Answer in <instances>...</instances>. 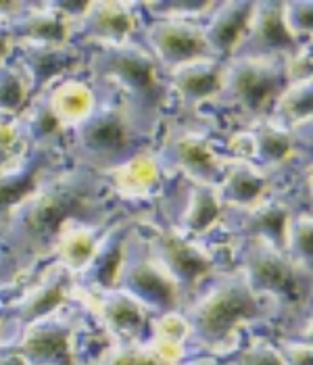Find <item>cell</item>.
I'll use <instances>...</instances> for the list:
<instances>
[{"instance_id": "1", "label": "cell", "mask_w": 313, "mask_h": 365, "mask_svg": "<svg viewBox=\"0 0 313 365\" xmlns=\"http://www.w3.org/2000/svg\"><path fill=\"white\" fill-rule=\"evenodd\" d=\"M119 213L101 173L61 165L0 217V292H13L44 265L71 222L109 224Z\"/></svg>"}, {"instance_id": "2", "label": "cell", "mask_w": 313, "mask_h": 365, "mask_svg": "<svg viewBox=\"0 0 313 365\" xmlns=\"http://www.w3.org/2000/svg\"><path fill=\"white\" fill-rule=\"evenodd\" d=\"M96 109L67 132L63 150L67 163L103 175L134 155L155 148L161 117L132 105L109 88L96 86Z\"/></svg>"}, {"instance_id": "3", "label": "cell", "mask_w": 313, "mask_h": 365, "mask_svg": "<svg viewBox=\"0 0 313 365\" xmlns=\"http://www.w3.org/2000/svg\"><path fill=\"white\" fill-rule=\"evenodd\" d=\"M84 76L159 117L170 103L165 73L140 40L86 48Z\"/></svg>"}, {"instance_id": "4", "label": "cell", "mask_w": 313, "mask_h": 365, "mask_svg": "<svg viewBox=\"0 0 313 365\" xmlns=\"http://www.w3.org/2000/svg\"><path fill=\"white\" fill-rule=\"evenodd\" d=\"M76 276L48 261L19 284L0 309V351L9 349L34 322L73 301Z\"/></svg>"}, {"instance_id": "5", "label": "cell", "mask_w": 313, "mask_h": 365, "mask_svg": "<svg viewBox=\"0 0 313 365\" xmlns=\"http://www.w3.org/2000/svg\"><path fill=\"white\" fill-rule=\"evenodd\" d=\"M113 288L132 297L153 317L180 311L186 299L180 286L171 280L170 274L161 267L155 255L150 253L146 234L143 225L138 224V217L125 238Z\"/></svg>"}, {"instance_id": "6", "label": "cell", "mask_w": 313, "mask_h": 365, "mask_svg": "<svg viewBox=\"0 0 313 365\" xmlns=\"http://www.w3.org/2000/svg\"><path fill=\"white\" fill-rule=\"evenodd\" d=\"M184 315L190 326V336L207 349H215L234 336L242 324L255 319L259 301L245 278H228L215 282L199 294Z\"/></svg>"}, {"instance_id": "7", "label": "cell", "mask_w": 313, "mask_h": 365, "mask_svg": "<svg viewBox=\"0 0 313 365\" xmlns=\"http://www.w3.org/2000/svg\"><path fill=\"white\" fill-rule=\"evenodd\" d=\"M84 319L86 309L73 299L65 307L34 322L2 351H15L28 365H78L73 344Z\"/></svg>"}, {"instance_id": "8", "label": "cell", "mask_w": 313, "mask_h": 365, "mask_svg": "<svg viewBox=\"0 0 313 365\" xmlns=\"http://www.w3.org/2000/svg\"><path fill=\"white\" fill-rule=\"evenodd\" d=\"M146 234V242L150 253L161 263V267L170 274V278L184 292V297L195 294L202 282L215 274V259L200 242L170 225L157 224L150 220H140Z\"/></svg>"}, {"instance_id": "9", "label": "cell", "mask_w": 313, "mask_h": 365, "mask_svg": "<svg viewBox=\"0 0 313 365\" xmlns=\"http://www.w3.org/2000/svg\"><path fill=\"white\" fill-rule=\"evenodd\" d=\"M155 155L161 168L180 173L186 182L217 188L224 175L226 159L213 148L209 138L195 128L173 125L163 132Z\"/></svg>"}, {"instance_id": "10", "label": "cell", "mask_w": 313, "mask_h": 365, "mask_svg": "<svg viewBox=\"0 0 313 365\" xmlns=\"http://www.w3.org/2000/svg\"><path fill=\"white\" fill-rule=\"evenodd\" d=\"M143 24L140 2L86 0L84 11L71 24V44L92 48L138 40Z\"/></svg>"}, {"instance_id": "11", "label": "cell", "mask_w": 313, "mask_h": 365, "mask_svg": "<svg viewBox=\"0 0 313 365\" xmlns=\"http://www.w3.org/2000/svg\"><path fill=\"white\" fill-rule=\"evenodd\" d=\"M73 299L82 305L90 319L111 338L113 344H138L150 334L153 315L132 297L117 288L73 292Z\"/></svg>"}, {"instance_id": "12", "label": "cell", "mask_w": 313, "mask_h": 365, "mask_svg": "<svg viewBox=\"0 0 313 365\" xmlns=\"http://www.w3.org/2000/svg\"><path fill=\"white\" fill-rule=\"evenodd\" d=\"M103 180L107 182L111 198L123 211L143 217L148 213L146 205L159 202L163 197L168 173L161 168L155 148H150L103 173Z\"/></svg>"}, {"instance_id": "13", "label": "cell", "mask_w": 313, "mask_h": 365, "mask_svg": "<svg viewBox=\"0 0 313 365\" xmlns=\"http://www.w3.org/2000/svg\"><path fill=\"white\" fill-rule=\"evenodd\" d=\"M280 84L282 76L267 63V56H236L224 61L217 98H228L247 113H261L280 94Z\"/></svg>"}, {"instance_id": "14", "label": "cell", "mask_w": 313, "mask_h": 365, "mask_svg": "<svg viewBox=\"0 0 313 365\" xmlns=\"http://www.w3.org/2000/svg\"><path fill=\"white\" fill-rule=\"evenodd\" d=\"M138 40L157 61L163 73L184 63L213 56L207 46L205 31L199 21L144 19Z\"/></svg>"}, {"instance_id": "15", "label": "cell", "mask_w": 313, "mask_h": 365, "mask_svg": "<svg viewBox=\"0 0 313 365\" xmlns=\"http://www.w3.org/2000/svg\"><path fill=\"white\" fill-rule=\"evenodd\" d=\"M11 58L26 76L34 96L69 76L84 73L86 48L71 42L58 46H17Z\"/></svg>"}, {"instance_id": "16", "label": "cell", "mask_w": 313, "mask_h": 365, "mask_svg": "<svg viewBox=\"0 0 313 365\" xmlns=\"http://www.w3.org/2000/svg\"><path fill=\"white\" fill-rule=\"evenodd\" d=\"M65 150L31 146L17 161L0 169V217L28 198L53 171L65 165Z\"/></svg>"}, {"instance_id": "17", "label": "cell", "mask_w": 313, "mask_h": 365, "mask_svg": "<svg viewBox=\"0 0 313 365\" xmlns=\"http://www.w3.org/2000/svg\"><path fill=\"white\" fill-rule=\"evenodd\" d=\"M17 46H58L71 42V17L58 2H26L6 26Z\"/></svg>"}, {"instance_id": "18", "label": "cell", "mask_w": 313, "mask_h": 365, "mask_svg": "<svg viewBox=\"0 0 313 365\" xmlns=\"http://www.w3.org/2000/svg\"><path fill=\"white\" fill-rule=\"evenodd\" d=\"M247 284L259 292H272L286 301H297L301 294V284L294 265L286 259L280 249L255 240L247 255Z\"/></svg>"}, {"instance_id": "19", "label": "cell", "mask_w": 313, "mask_h": 365, "mask_svg": "<svg viewBox=\"0 0 313 365\" xmlns=\"http://www.w3.org/2000/svg\"><path fill=\"white\" fill-rule=\"evenodd\" d=\"M224 61L205 56L184 63L165 73L170 98H175L182 109H197L202 103L213 101L222 92Z\"/></svg>"}, {"instance_id": "20", "label": "cell", "mask_w": 313, "mask_h": 365, "mask_svg": "<svg viewBox=\"0 0 313 365\" xmlns=\"http://www.w3.org/2000/svg\"><path fill=\"white\" fill-rule=\"evenodd\" d=\"M136 222V215L123 211L117 217H113L101 240L98 247L92 255L90 263L86 265V269L76 278V288L86 290V292H94V290H105V288H113L115 276L121 263V253H123V245L125 238L132 230V225Z\"/></svg>"}, {"instance_id": "21", "label": "cell", "mask_w": 313, "mask_h": 365, "mask_svg": "<svg viewBox=\"0 0 313 365\" xmlns=\"http://www.w3.org/2000/svg\"><path fill=\"white\" fill-rule=\"evenodd\" d=\"M299 38L290 31L284 17L282 2L255 4L249 31L240 44L238 56H267V53L294 51ZM236 51V53H238Z\"/></svg>"}, {"instance_id": "22", "label": "cell", "mask_w": 313, "mask_h": 365, "mask_svg": "<svg viewBox=\"0 0 313 365\" xmlns=\"http://www.w3.org/2000/svg\"><path fill=\"white\" fill-rule=\"evenodd\" d=\"M255 2H215L209 21L202 26L211 55L226 61L240 48L253 17Z\"/></svg>"}, {"instance_id": "23", "label": "cell", "mask_w": 313, "mask_h": 365, "mask_svg": "<svg viewBox=\"0 0 313 365\" xmlns=\"http://www.w3.org/2000/svg\"><path fill=\"white\" fill-rule=\"evenodd\" d=\"M48 107L65 132L80 125L98 105V90L84 73L69 76L44 90Z\"/></svg>"}, {"instance_id": "24", "label": "cell", "mask_w": 313, "mask_h": 365, "mask_svg": "<svg viewBox=\"0 0 313 365\" xmlns=\"http://www.w3.org/2000/svg\"><path fill=\"white\" fill-rule=\"evenodd\" d=\"M224 215H226V205L217 195V188L188 182L186 198L180 205L178 220L170 227L197 240L200 236L213 232L215 225L222 224Z\"/></svg>"}, {"instance_id": "25", "label": "cell", "mask_w": 313, "mask_h": 365, "mask_svg": "<svg viewBox=\"0 0 313 365\" xmlns=\"http://www.w3.org/2000/svg\"><path fill=\"white\" fill-rule=\"evenodd\" d=\"M105 227H107V224L71 222L61 232L48 261L65 267L67 272H71L78 278L86 269V265L90 263Z\"/></svg>"}, {"instance_id": "26", "label": "cell", "mask_w": 313, "mask_h": 365, "mask_svg": "<svg viewBox=\"0 0 313 365\" xmlns=\"http://www.w3.org/2000/svg\"><path fill=\"white\" fill-rule=\"evenodd\" d=\"M265 190H267V178L257 165H251L249 161L242 159L226 161L222 182L217 186V195L226 207L236 205L249 209L259 200H263Z\"/></svg>"}, {"instance_id": "27", "label": "cell", "mask_w": 313, "mask_h": 365, "mask_svg": "<svg viewBox=\"0 0 313 365\" xmlns=\"http://www.w3.org/2000/svg\"><path fill=\"white\" fill-rule=\"evenodd\" d=\"M17 123L19 130L24 134V140L31 146H51V148H63L67 132L63 130V125L57 121V117L53 115L48 101L44 96V92L34 94L26 105V109L17 115Z\"/></svg>"}, {"instance_id": "28", "label": "cell", "mask_w": 313, "mask_h": 365, "mask_svg": "<svg viewBox=\"0 0 313 365\" xmlns=\"http://www.w3.org/2000/svg\"><path fill=\"white\" fill-rule=\"evenodd\" d=\"M288 209L282 202L276 200H259L257 205L249 207V215L245 220V230L261 242H267L282 251L288 240Z\"/></svg>"}, {"instance_id": "29", "label": "cell", "mask_w": 313, "mask_h": 365, "mask_svg": "<svg viewBox=\"0 0 313 365\" xmlns=\"http://www.w3.org/2000/svg\"><path fill=\"white\" fill-rule=\"evenodd\" d=\"M31 98L28 80L13 58L0 63V115L17 117Z\"/></svg>"}, {"instance_id": "30", "label": "cell", "mask_w": 313, "mask_h": 365, "mask_svg": "<svg viewBox=\"0 0 313 365\" xmlns=\"http://www.w3.org/2000/svg\"><path fill=\"white\" fill-rule=\"evenodd\" d=\"M249 134L253 140V155H259L263 163H282L292 155V140L282 128L263 123Z\"/></svg>"}, {"instance_id": "31", "label": "cell", "mask_w": 313, "mask_h": 365, "mask_svg": "<svg viewBox=\"0 0 313 365\" xmlns=\"http://www.w3.org/2000/svg\"><path fill=\"white\" fill-rule=\"evenodd\" d=\"M215 2H140L144 19H184L197 21L209 17Z\"/></svg>"}, {"instance_id": "32", "label": "cell", "mask_w": 313, "mask_h": 365, "mask_svg": "<svg viewBox=\"0 0 313 365\" xmlns=\"http://www.w3.org/2000/svg\"><path fill=\"white\" fill-rule=\"evenodd\" d=\"M98 365H171L161 359L148 342L138 344H111Z\"/></svg>"}, {"instance_id": "33", "label": "cell", "mask_w": 313, "mask_h": 365, "mask_svg": "<svg viewBox=\"0 0 313 365\" xmlns=\"http://www.w3.org/2000/svg\"><path fill=\"white\" fill-rule=\"evenodd\" d=\"M280 111L292 121H305L313 117V80L290 86L280 96Z\"/></svg>"}, {"instance_id": "34", "label": "cell", "mask_w": 313, "mask_h": 365, "mask_svg": "<svg viewBox=\"0 0 313 365\" xmlns=\"http://www.w3.org/2000/svg\"><path fill=\"white\" fill-rule=\"evenodd\" d=\"M28 150L17 117L0 115V169L17 161Z\"/></svg>"}, {"instance_id": "35", "label": "cell", "mask_w": 313, "mask_h": 365, "mask_svg": "<svg viewBox=\"0 0 313 365\" xmlns=\"http://www.w3.org/2000/svg\"><path fill=\"white\" fill-rule=\"evenodd\" d=\"M299 261L313 265V217H299L288 225V240Z\"/></svg>"}, {"instance_id": "36", "label": "cell", "mask_w": 313, "mask_h": 365, "mask_svg": "<svg viewBox=\"0 0 313 365\" xmlns=\"http://www.w3.org/2000/svg\"><path fill=\"white\" fill-rule=\"evenodd\" d=\"M284 17L294 36L313 34V2H286Z\"/></svg>"}, {"instance_id": "37", "label": "cell", "mask_w": 313, "mask_h": 365, "mask_svg": "<svg viewBox=\"0 0 313 365\" xmlns=\"http://www.w3.org/2000/svg\"><path fill=\"white\" fill-rule=\"evenodd\" d=\"M238 365H286L280 351L270 344H255L240 353Z\"/></svg>"}, {"instance_id": "38", "label": "cell", "mask_w": 313, "mask_h": 365, "mask_svg": "<svg viewBox=\"0 0 313 365\" xmlns=\"http://www.w3.org/2000/svg\"><path fill=\"white\" fill-rule=\"evenodd\" d=\"M286 78L290 84H303L313 80V51H299L288 65Z\"/></svg>"}, {"instance_id": "39", "label": "cell", "mask_w": 313, "mask_h": 365, "mask_svg": "<svg viewBox=\"0 0 313 365\" xmlns=\"http://www.w3.org/2000/svg\"><path fill=\"white\" fill-rule=\"evenodd\" d=\"M282 357H284L286 365H313V346L290 344L284 349Z\"/></svg>"}, {"instance_id": "40", "label": "cell", "mask_w": 313, "mask_h": 365, "mask_svg": "<svg viewBox=\"0 0 313 365\" xmlns=\"http://www.w3.org/2000/svg\"><path fill=\"white\" fill-rule=\"evenodd\" d=\"M24 0H0V26H9L21 11Z\"/></svg>"}, {"instance_id": "41", "label": "cell", "mask_w": 313, "mask_h": 365, "mask_svg": "<svg viewBox=\"0 0 313 365\" xmlns=\"http://www.w3.org/2000/svg\"><path fill=\"white\" fill-rule=\"evenodd\" d=\"M13 53H15V42H13V38L9 36L6 28L0 26V63L6 61V58H11Z\"/></svg>"}, {"instance_id": "42", "label": "cell", "mask_w": 313, "mask_h": 365, "mask_svg": "<svg viewBox=\"0 0 313 365\" xmlns=\"http://www.w3.org/2000/svg\"><path fill=\"white\" fill-rule=\"evenodd\" d=\"M303 344L313 346V317L312 322H309V326H307V330H305V334H303Z\"/></svg>"}, {"instance_id": "43", "label": "cell", "mask_w": 313, "mask_h": 365, "mask_svg": "<svg viewBox=\"0 0 313 365\" xmlns=\"http://www.w3.org/2000/svg\"><path fill=\"white\" fill-rule=\"evenodd\" d=\"M178 365H220L215 359H197V361H190V364H178Z\"/></svg>"}, {"instance_id": "44", "label": "cell", "mask_w": 313, "mask_h": 365, "mask_svg": "<svg viewBox=\"0 0 313 365\" xmlns=\"http://www.w3.org/2000/svg\"><path fill=\"white\" fill-rule=\"evenodd\" d=\"M309 186H312V192H313V175H312V180H309Z\"/></svg>"}, {"instance_id": "45", "label": "cell", "mask_w": 313, "mask_h": 365, "mask_svg": "<svg viewBox=\"0 0 313 365\" xmlns=\"http://www.w3.org/2000/svg\"><path fill=\"white\" fill-rule=\"evenodd\" d=\"M0 297H2V292H0ZM0 309H2V301H0Z\"/></svg>"}]
</instances>
